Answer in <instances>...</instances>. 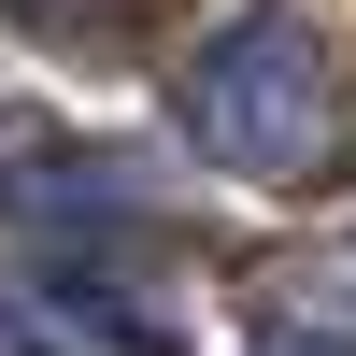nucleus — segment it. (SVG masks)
<instances>
[{
    "mask_svg": "<svg viewBox=\"0 0 356 356\" xmlns=\"http://www.w3.org/2000/svg\"><path fill=\"white\" fill-rule=\"evenodd\" d=\"M0 15H15V29H43V43H114L143 0H0Z\"/></svg>",
    "mask_w": 356,
    "mask_h": 356,
    "instance_id": "7ed1b4c3",
    "label": "nucleus"
},
{
    "mask_svg": "<svg viewBox=\"0 0 356 356\" xmlns=\"http://www.w3.org/2000/svg\"><path fill=\"white\" fill-rule=\"evenodd\" d=\"M257 356H356V342H314V328H271V342H257Z\"/></svg>",
    "mask_w": 356,
    "mask_h": 356,
    "instance_id": "39448f33",
    "label": "nucleus"
},
{
    "mask_svg": "<svg viewBox=\"0 0 356 356\" xmlns=\"http://www.w3.org/2000/svg\"><path fill=\"white\" fill-rule=\"evenodd\" d=\"M0 356H100V342H86L57 300H0Z\"/></svg>",
    "mask_w": 356,
    "mask_h": 356,
    "instance_id": "20e7f679",
    "label": "nucleus"
},
{
    "mask_svg": "<svg viewBox=\"0 0 356 356\" xmlns=\"http://www.w3.org/2000/svg\"><path fill=\"white\" fill-rule=\"evenodd\" d=\"M0 214L15 228H129L143 186H129V157H15L0 171Z\"/></svg>",
    "mask_w": 356,
    "mask_h": 356,
    "instance_id": "f03ea898",
    "label": "nucleus"
},
{
    "mask_svg": "<svg viewBox=\"0 0 356 356\" xmlns=\"http://www.w3.org/2000/svg\"><path fill=\"white\" fill-rule=\"evenodd\" d=\"M171 114H186V143L228 186H271V200L342 186V157H356L342 57H328V29L285 15V0H228L186 43V72H171Z\"/></svg>",
    "mask_w": 356,
    "mask_h": 356,
    "instance_id": "f257e3e1",
    "label": "nucleus"
}]
</instances>
